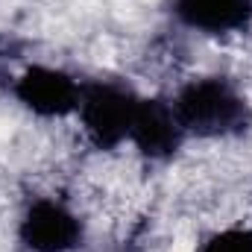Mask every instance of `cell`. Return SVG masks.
Returning a JSON list of instances; mask_svg holds the SVG:
<instances>
[{"label": "cell", "mask_w": 252, "mask_h": 252, "mask_svg": "<svg viewBox=\"0 0 252 252\" xmlns=\"http://www.w3.org/2000/svg\"><path fill=\"white\" fill-rule=\"evenodd\" d=\"M173 109L185 132L196 138H238L252 126L247 94L226 76H196L185 82L173 97Z\"/></svg>", "instance_id": "6da1fadb"}, {"label": "cell", "mask_w": 252, "mask_h": 252, "mask_svg": "<svg viewBox=\"0 0 252 252\" xmlns=\"http://www.w3.org/2000/svg\"><path fill=\"white\" fill-rule=\"evenodd\" d=\"M138 94L115 79H91L82 82L76 118L82 124L85 138L97 150H118L124 141H129Z\"/></svg>", "instance_id": "7a4b0ae2"}, {"label": "cell", "mask_w": 252, "mask_h": 252, "mask_svg": "<svg viewBox=\"0 0 252 252\" xmlns=\"http://www.w3.org/2000/svg\"><path fill=\"white\" fill-rule=\"evenodd\" d=\"M82 235L76 211L53 196L32 199L18 220V238L30 252H73L82 244Z\"/></svg>", "instance_id": "3957f363"}, {"label": "cell", "mask_w": 252, "mask_h": 252, "mask_svg": "<svg viewBox=\"0 0 252 252\" xmlns=\"http://www.w3.org/2000/svg\"><path fill=\"white\" fill-rule=\"evenodd\" d=\"M79 91H82V82H76L67 70L50 67V64H32V67H27L15 79V85H12L15 100L30 115L44 118V121L76 115Z\"/></svg>", "instance_id": "277c9868"}, {"label": "cell", "mask_w": 252, "mask_h": 252, "mask_svg": "<svg viewBox=\"0 0 252 252\" xmlns=\"http://www.w3.org/2000/svg\"><path fill=\"white\" fill-rule=\"evenodd\" d=\"M185 138H188V132L173 109V100H164V97H141L138 100L129 144L144 158L167 161L182 150Z\"/></svg>", "instance_id": "5b68a950"}, {"label": "cell", "mask_w": 252, "mask_h": 252, "mask_svg": "<svg viewBox=\"0 0 252 252\" xmlns=\"http://www.w3.org/2000/svg\"><path fill=\"white\" fill-rule=\"evenodd\" d=\"M170 12L202 35H232L252 24V0H173Z\"/></svg>", "instance_id": "8992f818"}, {"label": "cell", "mask_w": 252, "mask_h": 252, "mask_svg": "<svg viewBox=\"0 0 252 252\" xmlns=\"http://www.w3.org/2000/svg\"><path fill=\"white\" fill-rule=\"evenodd\" d=\"M196 252H252V226H229L208 235Z\"/></svg>", "instance_id": "52a82bcc"}]
</instances>
